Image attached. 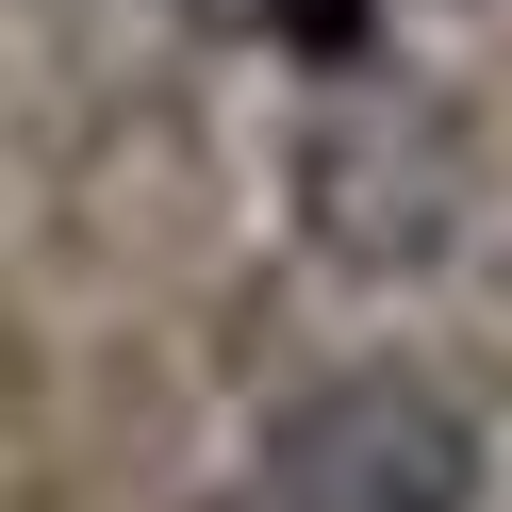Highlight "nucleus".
<instances>
[{"mask_svg": "<svg viewBox=\"0 0 512 512\" xmlns=\"http://www.w3.org/2000/svg\"><path fill=\"white\" fill-rule=\"evenodd\" d=\"M182 34H281V17H298V0H166Z\"/></svg>", "mask_w": 512, "mask_h": 512, "instance_id": "obj_3", "label": "nucleus"}, {"mask_svg": "<svg viewBox=\"0 0 512 512\" xmlns=\"http://www.w3.org/2000/svg\"><path fill=\"white\" fill-rule=\"evenodd\" d=\"M479 496H496V446L413 364H347L265 430V512H479Z\"/></svg>", "mask_w": 512, "mask_h": 512, "instance_id": "obj_2", "label": "nucleus"}, {"mask_svg": "<svg viewBox=\"0 0 512 512\" xmlns=\"http://www.w3.org/2000/svg\"><path fill=\"white\" fill-rule=\"evenodd\" d=\"M298 232L347 281H430L479 232V133L430 83H331L298 116Z\"/></svg>", "mask_w": 512, "mask_h": 512, "instance_id": "obj_1", "label": "nucleus"}]
</instances>
